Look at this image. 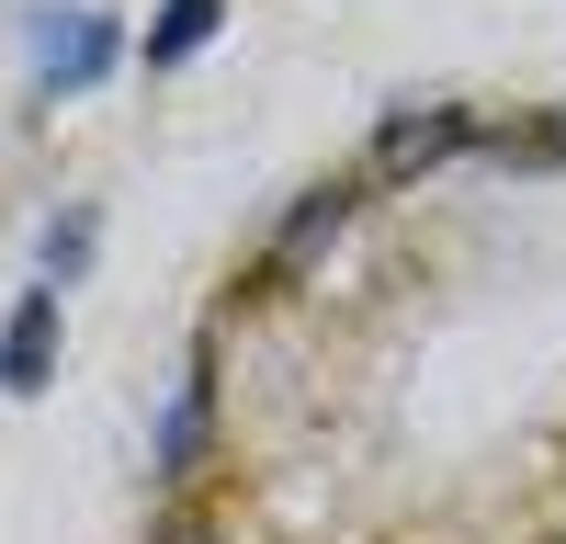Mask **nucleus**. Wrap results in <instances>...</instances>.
I'll return each mask as SVG.
<instances>
[{
  "instance_id": "nucleus-1",
  "label": "nucleus",
  "mask_w": 566,
  "mask_h": 544,
  "mask_svg": "<svg viewBox=\"0 0 566 544\" xmlns=\"http://www.w3.org/2000/svg\"><path fill=\"white\" fill-rule=\"evenodd\" d=\"M125 69V23L91 12V0H34V91L45 103H80Z\"/></svg>"
},
{
  "instance_id": "nucleus-2",
  "label": "nucleus",
  "mask_w": 566,
  "mask_h": 544,
  "mask_svg": "<svg viewBox=\"0 0 566 544\" xmlns=\"http://www.w3.org/2000/svg\"><path fill=\"white\" fill-rule=\"evenodd\" d=\"M352 227H363V181H317V193L272 227L261 272H272V284H328V261L352 250Z\"/></svg>"
},
{
  "instance_id": "nucleus-3",
  "label": "nucleus",
  "mask_w": 566,
  "mask_h": 544,
  "mask_svg": "<svg viewBox=\"0 0 566 544\" xmlns=\"http://www.w3.org/2000/svg\"><path fill=\"white\" fill-rule=\"evenodd\" d=\"M476 136H488V125L464 114V103H397L386 125H374V181H419V170L464 159Z\"/></svg>"
},
{
  "instance_id": "nucleus-4",
  "label": "nucleus",
  "mask_w": 566,
  "mask_h": 544,
  "mask_svg": "<svg viewBox=\"0 0 566 544\" xmlns=\"http://www.w3.org/2000/svg\"><path fill=\"white\" fill-rule=\"evenodd\" d=\"M57 386V284H23L0 317V397H45Z\"/></svg>"
},
{
  "instance_id": "nucleus-5",
  "label": "nucleus",
  "mask_w": 566,
  "mask_h": 544,
  "mask_svg": "<svg viewBox=\"0 0 566 544\" xmlns=\"http://www.w3.org/2000/svg\"><path fill=\"white\" fill-rule=\"evenodd\" d=\"M205 442H216V375L193 363V375H181V397H170V420H159V488H170V499L205 477Z\"/></svg>"
},
{
  "instance_id": "nucleus-6",
  "label": "nucleus",
  "mask_w": 566,
  "mask_h": 544,
  "mask_svg": "<svg viewBox=\"0 0 566 544\" xmlns=\"http://www.w3.org/2000/svg\"><path fill=\"white\" fill-rule=\"evenodd\" d=\"M216 23H227V0H159V23H148L136 57H148V69H193L205 45H216Z\"/></svg>"
},
{
  "instance_id": "nucleus-7",
  "label": "nucleus",
  "mask_w": 566,
  "mask_h": 544,
  "mask_svg": "<svg viewBox=\"0 0 566 544\" xmlns=\"http://www.w3.org/2000/svg\"><path fill=\"white\" fill-rule=\"evenodd\" d=\"M91 250H103V205H91V193H69L57 216H45V284H80V272H91Z\"/></svg>"
}]
</instances>
